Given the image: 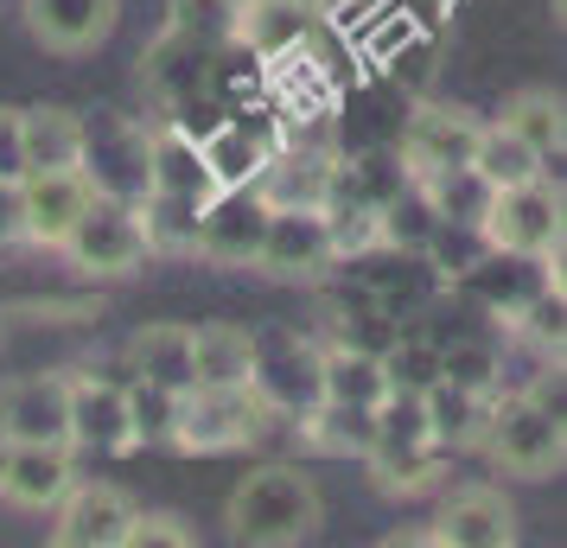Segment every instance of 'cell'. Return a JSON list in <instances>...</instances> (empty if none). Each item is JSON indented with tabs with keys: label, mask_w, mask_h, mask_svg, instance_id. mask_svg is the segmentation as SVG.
<instances>
[{
	"label": "cell",
	"mask_w": 567,
	"mask_h": 548,
	"mask_svg": "<svg viewBox=\"0 0 567 548\" xmlns=\"http://www.w3.org/2000/svg\"><path fill=\"white\" fill-rule=\"evenodd\" d=\"M224 523H230V542L243 548H293L319 536L326 497L293 459H268V466L243 472V485L224 504Z\"/></svg>",
	"instance_id": "obj_1"
},
{
	"label": "cell",
	"mask_w": 567,
	"mask_h": 548,
	"mask_svg": "<svg viewBox=\"0 0 567 548\" xmlns=\"http://www.w3.org/2000/svg\"><path fill=\"white\" fill-rule=\"evenodd\" d=\"M472 453H485L504 478H555L567 466V421L529 390H491V415Z\"/></svg>",
	"instance_id": "obj_2"
},
{
	"label": "cell",
	"mask_w": 567,
	"mask_h": 548,
	"mask_svg": "<svg viewBox=\"0 0 567 548\" xmlns=\"http://www.w3.org/2000/svg\"><path fill=\"white\" fill-rule=\"evenodd\" d=\"M478 236H485V249L542 261L548 281H561V185H548V173H542V179L491 192L485 217H478Z\"/></svg>",
	"instance_id": "obj_3"
},
{
	"label": "cell",
	"mask_w": 567,
	"mask_h": 548,
	"mask_svg": "<svg viewBox=\"0 0 567 548\" xmlns=\"http://www.w3.org/2000/svg\"><path fill=\"white\" fill-rule=\"evenodd\" d=\"M58 256L71 261L78 275H96V281H128V275H141L147 256H154V249H147L141 205L96 192V198L83 205V217L71 224V236L58 242Z\"/></svg>",
	"instance_id": "obj_4"
},
{
	"label": "cell",
	"mask_w": 567,
	"mask_h": 548,
	"mask_svg": "<svg viewBox=\"0 0 567 548\" xmlns=\"http://www.w3.org/2000/svg\"><path fill=\"white\" fill-rule=\"evenodd\" d=\"M268 421H275V409L256 390H185L173 446H185V453H243L268 434Z\"/></svg>",
	"instance_id": "obj_5"
},
{
	"label": "cell",
	"mask_w": 567,
	"mask_h": 548,
	"mask_svg": "<svg viewBox=\"0 0 567 548\" xmlns=\"http://www.w3.org/2000/svg\"><path fill=\"white\" fill-rule=\"evenodd\" d=\"M326 27L332 20L319 0H236L230 7V45H243L261 71H275L287 58H307Z\"/></svg>",
	"instance_id": "obj_6"
},
{
	"label": "cell",
	"mask_w": 567,
	"mask_h": 548,
	"mask_svg": "<svg viewBox=\"0 0 567 548\" xmlns=\"http://www.w3.org/2000/svg\"><path fill=\"white\" fill-rule=\"evenodd\" d=\"M478 128H485V122L460 103H414L409 115H402V128H395V159H402L409 185L434 179L446 166H465Z\"/></svg>",
	"instance_id": "obj_7"
},
{
	"label": "cell",
	"mask_w": 567,
	"mask_h": 548,
	"mask_svg": "<svg viewBox=\"0 0 567 548\" xmlns=\"http://www.w3.org/2000/svg\"><path fill=\"white\" fill-rule=\"evenodd\" d=\"M261 230H268V198L256 185H217L205 198V210H198L192 256L210 261V268H256Z\"/></svg>",
	"instance_id": "obj_8"
},
{
	"label": "cell",
	"mask_w": 567,
	"mask_h": 548,
	"mask_svg": "<svg viewBox=\"0 0 567 548\" xmlns=\"http://www.w3.org/2000/svg\"><path fill=\"white\" fill-rule=\"evenodd\" d=\"M256 268H261V275H275V281H300V288H312L326 268H338L332 230H326V210L268 205V230H261Z\"/></svg>",
	"instance_id": "obj_9"
},
{
	"label": "cell",
	"mask_w": 567,
	"mask_h": 548,
	"mask_svg": "<svg viewBox=\"0 0 567 548\" xmlns=\"http://www.w3.org/2000/svg\"><path fill=\"white\" fill-rule=\"evenodd\" d=\"M134 510L141 504L122 485H109V478H71V492L58 497L45 517H52L58 548H122Z\"/></svg>",
	"instance_id": "obj_10"
},
{
	"label": "cell",
	"mask_w": 567,
	"mask_h": 548,
	"mask_svg": "<svg viewBox=\"0 0 567 548\" xmlns=\"http://www.w3.org/2000/svg\"><path fill=\"white\" fill-rule=\"evenodd\" d=\"M0 434L13 446H71V390L64 370L0 383Z\"/></svg>",
	"instance_id": "obj_11"
},
{
	"label": "cell",
	"mask_w": 567,
	"mask_h": 548,
	"mask_svg": "<svg viewBox=\"0 0 567 548\" xmlns=\"http://www.w3.org/2000/svg\"><path fill=\"white\" fill-rule=\"evenodd\" d=\"M96 198V185L83 166H58V173H20V242L32 249H58L83 205Z\"/></svg>",
	"instance_id": "obj_12"
},
{
	"label": "cell",
	"mask_w": 567,
	"mask_h": 548,
	"mask_svg": "<svg viewBox=\"0 0 567 548\" xmlns=\"http://www.w3.org/2000/svg\"><path fill=\"white\" fill-rule=\"evenodd\" d=\"M64 390H71V453H128V383L71 370Z\"/></svg>",
	"instance_id": "obj_13"
},
{
	"label": "cell",
	"mask_w": 567,
	"mask_h": 548,
	"mask_svg": "<svg viewBox=\"0 0 567 548\" xmlns=\"http://www.w3.org/2000/svg\"><path fill=\"white\" fill-rule=\"evenodd\" d=\"M249 390H256L275 415L312 409V402H319V344L293 339V332H275V339L256 332V376H249Z\"/></svg>",
	"instance_id": "obj_14"
},
{
	"label": "cell",
	"mask_w": 567,
	"mask_h": 548,
	"mask_svg": "<svg viewBox=\"0 0 567 548\" xmlns=\"http://www.w3.org/2000/svg\"><path fill=\"white\" fill-rule=\"evenodd\" d=\"M427 542L446 548H511L516 542V504L497 485H453L440 504Z\"/></svg>",
	"instance_id": "obj_15"
},
{
	"label": "cell",
	"mask_w": 567,
	"mask_h": 548,
	"mask_svg": "<svg viewBox=\"0 0 567 548\" xmlns=\"http://www.w3.org/2000/svg\"><path fill=\"white\" fill-rule=\"evenodd\" d=\"M27 13V32L58 58H83L96 52L115 20H122V0H20Z\"/></svg>",
	"instance_id": "obj_16"
},
{
	"label": "cell",
	"mask_w": 567,
	"mask_h": 548,
	"mask_svg": "<svg viewBox=\"0 0 567 548\" xmlns=\"http://www.w3.org/2000/svg\"><path fill=\"white\" fill-rule=\"evenodd\" d=\"M147 192H173V198H198V205L217 192L205 154H198V134L179 128L173 115H154V128H147Z\"/></svg>",
	"instance_id": "obj_17"
},
{
	"label": "cell",
	"mask_w": 567,
	"mask_h": 548,
	"mask_svg": "<svg viewBox=\"0 0 567 548\" xmlns=\"http://www.w3.org/2000/svg\"><path fill=\"white\" fill-rule=\"evenodd\" d=\"M256 376V332L236 319L192 325V390H249Z\"/></svg>",
	"instance_id": "obj_18"
},
{
	"label": "cell",
	"mask_w": 567,
	"mask_h": 548,
	"mask_svg": "<svg viewBox=\"0 0 567 548\" xmlns=\"http://www.w3.org/2000/svg\"><path fill=\"white\" fill-rule=\"evenodd\" d=\"M78 478V453L71 446H13L7 453V478H0V504L13 510H52Z\"/></svg>",
	"instance_id": "obj_19"
},
{
	"label": "cell",
	"mask_w": 567,
	"mask_h": 548,
	"mask_svg": "<svg viewBox=\"0 0 567 548\" xmlns=\"http://www.w3.org/2000/svg\"><path fill=\"white\" fill-rule=\"evenodd\" d=\"M293 434H300L307 453H326V459H370V446H377V415L358 409V402L319 395L312 409L293 415Z\"/></svg>",
	"instance_id": "obj_20"
},
{
	"label": "cell",
	"mask_w": 567,
	"mask_h": 548,
	"mask_svg": "<svg viewBox=\"0 0 567 548\" xmlns=\"http://www.w3.org/2000/svg\"><path fill=\"white\" fill-rule=\"evenodd\" d=\"M20 166L27 173H58V166H83V115L78 108H20Z\"/></svg>",
	"instance_id": "obj_21"
},
{
	"label": "cell",
	"mask_w": 567,
	"mask_h": 548,
	"mask_svg": "<svg viewBox=\"0 0 567 548\" xmlns=\"http://www.w3.org/2000/svg\"><path fill=\"white\" fill-rule=\"evenodd\" d=\"M421 415H427V441L434 446H446V453H472V446H478V427H485V415H491V395L440 376V383L421 390Z\"/></svg>",
	"instance_id": "obj_22"
},
{
	"label": "cell",
	"mask_w": 567,
	"mask_h": 548,
	"mask_svg": "<svg viewBox=\"0 0 567 548\" xmlns=\"http://www.w3.org/2000/svg\"><path fill=\"white\" fill-rule=\"evenodd\" d=\"M128 370L141 383H166V390H192V325L179 319H154L128 339Z\"/></svg>",
	"instance_id": "obj_23"
},
{
	"label": "cell",
	"mask_w": 567,
	"mask_h": 548,
	"mask_svg": "<svg viewBox=\"0 0 567 548\" xmlns=\"http://www.w3.org/2000/svg\"><path fill=\"white\" fill-rule=\"evenodd\" d=\"M497 122L516 134V141H529L548 166H561V147H567V108L555 90H516L511 103L497 108Z\"/></svg>",
	"instance_id": "obj_24"
},
{
	"label": "cell",
	"mask_w": 567,
	"mask_h": 548,
	"mask_svg": "<svg viewBox=\"0 0 567 548\" xmlns=\"http://www.w3.org/2000/svg\"><path fill=\"white\" fill-rule=\"evenodd\" d=\"M363 466H370V478H377L383 497H421V492H440L446 485L453 453L427 441V446H409V453H370Z\"/></svg>",
	"instance_id": "obj_25"
},
{
	"label": "cell",
	"mask_w": 567,
	"mask_h": 548,
	"mask_svg": "<svg viewBox=\"0 0 567 548\" xmlns=\"http://www.w3.org/2000/svg\"><path fill=\"white\" fill-rule=\"evenodd\" d=\"M472 173H478L491 192H504V185L542 179V173H548V159H542L529 141H516L504 122H485V128H478V141H472Z\"/></svg>",
	"instance_id": "obj_26"
},
{
	"label": "cell",
	"mask_w": 567,
	"mask_h": 548,
	"mask_svg": "<svg viewBox=\"0 0 567 548\" xmlns=\"http://www.w3.org/2000/svg\"><path fill=\"white\" fill-rule=\"evenodd\" d=\"M414 192H421V205L434 210V224H472V230H478V217L491 205V185L472 173V159L465 166H446L434 179H421Z\"/></svg>",
	"instance_id": "obj_27"
},
{
	"label": "cell",
	"mask_w": 567,
	"mask_h": 548,
	"mask_svg": "<svg viewBox=\"0 0 567 548\" xmlns=\"http://www.w3.org/2000/svg\"><path fill=\"white\" fill-rule=\"evenodd\" d=\"M383 383L402 395H421L427 383H440V339H427L421 325L395 332V344L383 351Z\"/></svg>",
	"instance_id": "obj_28"
},
{
	"label": "cell",
	"mask_w": 567,
	"mask_h": 548,
	"mask_svg": "<svg viewBox=\"0 0 567 548\" xmlns=\"http://www.w3.org/2000/svg\"><path fill=\"white\" fill-rule=\"evenodd\" d=\"M179 395L166 383H128V434L134 446H173V427H179Z\"/></svg>",
	"instance_id": "obj_29"
},
{
	"label": "cell",
	"mask_w": 567,
	"mask_h": 548,
	"mask_svg": "<svg viewBox=\"0 0 567 548\" xmlns=\"http://www.w3.org/2000/svg\"><path fill=\"white\" fill-rule=\"evenodd\" d=\"M440 376L491 395V390H504V358L485 339H453V344H440Z\"/></svg>",
	"instance_id": "obj_30"
},
{
	"label": "cell",
	"mask_w": 567,
	"mask_h": 548,
	"mask_svg": "<svg viewBox=\"0 0 567 548\" xmlns=\"http://www.w3.org/2000/svg\"><path fill=\"white\" fill-rule=\"evenodd\" d=\"M122 548H198V529L179 510H134Z\"/></svg>",
	"instance_id": "obj_31"
},
{
	"label": "cell",
	"mask_w": 567,
	"mask_h": 548,
	"mask_svg": "<svg viewBox=\"0 0 567 548\" xmlns=\"http://www.w3.org/2000/svg\"><path fill=\"white\" fill-rule=\"evenodd\" d=\"M20 108H0V179H20Z\"/></svg>",
	"instance_id": "obj_32"
},
{
	"label": "cell",
	"mask_w": 567,
	"mask_h": 548,
	"mask_svg": "<svg viewBox=\"0 0 567 548\" xmlns=\"http://www.w3.org/2000/svg\"><path fill=\"white\" fill-rule=\"evenodd\" d=\"M20 242V179H0V249Z\"/></svg>",
	"instance_id": "obj_33"
},
{
	"label": "cell",
	"mask_w": 567,
	"mask_h": 548,
	"mask_svg": "<svg viewBox=\"0 0 567 548\" xmlns=\"http://www.w3.org/2000/svg\"><path fill=\"white\" fill-rule=\"evenodd\" d=\"M7 453H13V441H7V434H0V478H7Z\"/></svg>",
	"instance_id": "obj_34"
},
{
	"label": "cell",
	"mask_w": 567,
	"mask_h": 548,
	"mask_svg": "<svg viewBox=\"0 0 567 548\" xmlns=\"http://www.w3.org/2000/svg\"><path fill=\"white\" fill-rule=\"evenodd\" d=\"M224 7H236V0H224Z\"/></svg>",
	"instance_id": "obj_35"
}]
</instances>
